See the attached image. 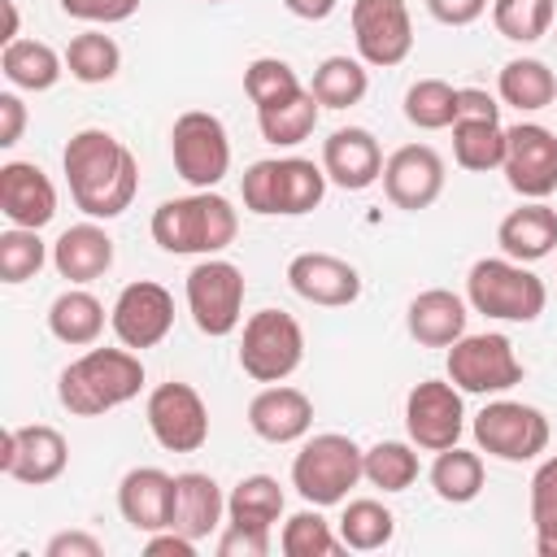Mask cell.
Returning <instances> with one entry per match:
<instances>
[{
	"instance_id": "obj_1",
	"label": "cell",
	"mask_w": 557,
	"mask_h": 557,
	"mask_svg": "<svg viewBox=\"0 0 557 557\" xmlns=\"http://www.w3.org/2000/svg\"><path fill=\"white\" fill-rule=\"evenodd\" d=\"M61 165H65L70 196L87 218H117V213L131 209V200L139 191L135 152L100 126H87V131L70 135V144L61 152Z\"/></svg>"
},
{
	"instance_id": "obj_2",
	"label": "cell",
	"mask_w": 557,
	"mask_h": 557,
	"mask_svg": "<svg viewBox=\"0 0 557 557\" xmlns=\"http://www.w3.org/2000/svg\"><path fill=\"white\" fill-rule=\"evenodd\" d=\"M144 387V361L135 348H91L78 361H70L57 379V400L74 418H100L126 400H135Z\"/></svg>"
},
{
	"instance_id": "obj_3",
	"label": "cell",
	"mask_w": 557,
	"mask_h": 557,
	"mask_svg": "<svg viewBox=\"0 0 557 557\" xmlns=\"http://www.w3.org/2000/svg\"><path fill=\"white\" fill-rule=\"evenodd\" d=\"M235 231H239V213L213 187L196 191V196L161 200L152 209V239L165 252H178V257H191V252L196 257H213V252L235 244Z\"/></svg>"
},
{
	"instance_id": "obj_4",
	"label": "cell",
	"mask_w": 557,
	"mask_h": 557,
	"mask_svg": "<svg viewBox=\"0 0 557 557\" xmlns=\"http://www.w3.org/2000/svg\"><path fill=\"white\" fill-rule=\"evenodd\" d=\"M326 170L305 161V157H270V161H252L244 170V183H239V196H244V209L248 213H261V218H300V213H313L326 196Z\"/></svg>"
},
{
	"instance_id": "obj_5",
	"label": "cell",
	"mask_w": 557,
	"mask_h": 557,
	"mask_svg": "<svg viewBox=\"0 0 557 557\" xmlns=\"http://www.w3.org/2000/svg\"><path fill=\"white\" fill-rule=\"evenodd\" d=\"M466 300L474 313L500 318V322H535L548 305L544 278L531 274L513 257H483L466 274Z\"/></svg>"
},
{
	"instance_id": "obj_6",
	"label": "cell",
	"mask_w": 557,
	"mask_h": 557,
	"mask_svg": "<svg viewBox=\"0 0 557 557\" xmlns=\"http://www.w3.org/2000/svg\"><path fill=\"white\" fill-rule=\"evenodd\" d=\"M361 461H366V453L348 435H339V431L313 435V440L300 444V453L292 461V487L309 505H318V509L339 505V500H348V492L357 487V479H366V466Z\"/></svg>"
},
{
	"instance_id": "obj_7",
	"label": "cell",
	"mask_w": 557,
	"mask_h": 557,
	"mask_svg": "<svg viewBox=\"0 0 557 557\" xmlns=\"http://www.w3.org/2000/svg\"><path fill=\"white\" fill-rule=\"evenodd\" d=\"M305 361V331L283 309H261L244 322L239 335V370L257 383H283Z\"/></svg>"
},
{
	"instance_id": "obj_8",
	"label": "cell",
	"mask_w": 557,
	"mask_h": 557,
	"mask_svg": "<svg viewBox=\"0 0 557 557\" xmlns=\"http://www.w3.org/2000/svg\"><path fill=\"white\" fill-rule=\"evenodd\" d=\"M170 157H174L178 178H187L196 191L218 187L231 170V135H226L222 117L205 113V109L178 113L174 131H170Z\"/></svg>"
},
{
	"instance_id": "obj_9",
	"label": "cell",
	"mask_w": 557,
	"mask_h": 557,
	"mask_svg": "<svg viewBox=\"0 0 557 557\" xmlns=\"http://www.w3.org/2000/svg\"><path fill=\"white\" fill-rule=\"evenodd\" d=\"M187 309H191V322L200 326V335H209V339L231 335L244 318V270L222 257L196 261L187 270Z\"/></svg>"
},
{
	"instance_id": "obj_10",
	"label": "cell",
	"mask_w": 557,
	"mask_h": 557,
	"mask_svg": "<svg viewBox=\"0 0 557 557\" xmlns=\"http://www.w3.org/2000/svg\"><path fill=\"white\" fill-rule=\"evenodd\" d=\"M448 379L470 396H492L522 383V361L500 331L461 335L448 348Z\"/></svg>"
},
{
	"instance_id": "obj_11",
	"label": "cell",
	"mask_w": 557,
	"mask_h": 557,
	"mask_svg": "<svg viewBox=\"0 0 557 557\" xmlns=\"http://www.w3.org/2000/svg\"><path fill=\"white\" fill-rule=\"evenodd\" d=\"M474 444L500 461H531L548 448V418L522 400H492L474 413Z\"/></svg>"
},
{
	"instance_id": "obj_12",
	"label": "cell",
	"mask_w": 557,
	"mask_h": 557,
	"mask_svg": "<svg viewBox=\"0 0 557 557\" xmlns=\"http://www.w3.org/2000/svg\"><path fill=\"white\" fill-rule=\"evenodd\" d=\"M405 431L413 448L426 453H444L461 440L466 431V405H461V387L448 379H422L413 383V392L405 396Z\"/></svg>"
},
{
	"instance_id": "obj_13",
	"label": "cell",
	"mask_w": 557,
	"mask_h": 557,
	"mask_svg": "<svg viewBox=\"0 0 557 557\" xmlns=\"http://www.w3.org/2000/svg\"><path fill=\"white\" fill-rule=\"evenodd\" d=\"M144 418H148L152 440L165 453H196L209 440V409H205V400L191 383H178V379L157 383L148 392Z\"/></svg>"
},
{
	"instance_id": "obj_14",
	"label": "cell",
	"mask_w": 557,
	"mask_h": 557,
	"mask_svg": "<svg viewBox=\"0 0 557 557\" xmlns=\"http://www.w3.org/2000/svg\"><path fill=\"white\" fill-rule=\"evenodd\" d=\"M109 326L135 352L157 348L174 326V296L152 278H135L117 292V300L109 309Z\"/></svg>"
},
{
	"instance_id": "obj_15",
	"label": "cell",
	"mask_w": 557,
	"mask_h": 557,
	"mask_svg": "<svg viewBox=\"0 0 557 557\" xmlns=\"http://www.w3.org/2000/svg\"><path fill=\"white\" fill-rule=\"evenodd\" d=\"M505 178L518 196L544 200L557 191V135L540 122H518L505 131Z\"/></svg>"
},
{
	"instance_id": "obj_16",
	"label": "cell",
	"mask_w": 557,
	"mask_h": 557,
	"mask_svg": "<svg viewBox=\"0 0 557 557\" xmlns=\"http://www.w3.org/2000/svg\"><path fill=\"white\" fill-rule=\"evenodd\" d=\"M352 39L366 65H400L413 52V22L405 0H352Z\"/></svg>"
},
{
	"instance_id": "obj_17",
	"label": "cell",
	"mask_w": 557,
	"mask_h": 557,
	"mask_svg": "<svg viewBox=\"0 0 557 557\" xmlns=\"http://www.w3.org/2000/svg\"><path fill=\"white\" fill-rule=\"evenodd\" d=\"M70 461V444L57 426H9L4 431V444H0V470L17 483H30V487H44L52 479H61Z\"/></svg>"
},
{
	"instance_id": "obj_18",
	"label": "cell",
	"mask_w": 557,
	"mask_h": 557,
	"mask_svg": "<svg viewBox=\"0 0 557 557\" xmlns=\"http://www.w3.org/2000/svg\"><path fill=\"white\" fill-rule=\"evenodd\" d=\"M383 191L396 209H431L444 191V161L431 144H405L383 161Z\"/></svg>"
},
{
	"instance_id": "obj_19",
	"label": "cell",
	"mask_w": 557,
	"mask_h": 557,
	"mask_svg": "<svg viewBox=\"0 0 557 557\" xmlns=\"http://www.w3.org/2000/svg\"><path fill=\"white\" fill-rule=\"evenodd\" d=\"M287 283L300 300L322 305V309H344L361 296V274L344 257L331 252H300L287 261Z\"/></svg>"
},
{
	"instance_id": "obj_20",
	"label": "cell",
	"mask_w": 557,
	"mask_h": 557,
	"mask_svg": "<svg viewBox=\"0 0 557 557\" xmlns=\"http://www.w3.org/2000/svg\"><path fill=\"white\" fill-rule=\"evenodd\" d=\"M0 213L9 226H48L57 218V187L35 161H4L0 165Z\"/></svg>"
},
{
	"instance_id": "obj_21",
	"label": "cell",
	"mask_w": 557,
	"mask_h": 557,
	"mask_svg": "<svg viewBox=\"0 0 557 557\" xmlns=\"http://www.w3.org/2000/svg\"><path fill=\"white\" fill-rule=\"evenodd\" d=\"M248 426L265 444H296L313 426V400L300 387L270 383L248 400Z\"/></svg>"
},
{
	"instance_id": "obj_22",
	"label": "cell",
	"mask_w": 557,
	"mask_h": 557,
	"mask_svg": "<svg viewBox=\"0 0 557 557\" xmlns=\"http://www.w3.org/2000/svg\"><path fill=\"white\" fill-rule=\"evenodd\" d=\"M322 170L344 191H366L374 178H383V148L366 126H339L322 144Z\"/></svg>"
},
{
	"instance_id": "obj_23",
	"label": "cell",
	"mask_w": 557,
	"mask_h": 557,
	"mask_svg": "<svg viewBox=\"0 0 557 557\" xmlns=\"http://www.w3.org/2000/svg\"><path fill=\"white\" fill-rule=\"evenodd\" d=\"M170 505H174V474H165L157 466H135V470L122 474L117 509L135 531H144V535L165 531L170 527Z\"/></svg>"
},
{
	"instance_id": "obj_24",
	"label": "cell",
	"mask_w": 557,
	"mask_h": 557,
	"mask_svg": "<svg viewBox=\"0 0 557 557\" xmlns=\"http://www.w3.org/2000/svg\"><path fill=\"white\" fill-rule=\"evenodd\" d=\"M222 513H226V496L209 474H200V470L174 474V505H170L174 531H183L200 544L222 527Z\"/></svg>"
},
{
	"instance_id": "obj_25",
	"label": "cell",
	"mask_w": 557,
	"mask_h": 557,
	"mask_svg": "<svg viewBox=\"0 0 557 557\" xmlns=\"http://www.w3.org/2000/svg\"><path fill=\"white\" fill-rule=\"evenodd\" d=\"M466 300L448 287H431V292H418L409 300V313H405V326L409 335L422 344V348H453L461 335H466Z\"/></svg>"
},
{
	"instance_id": "obj_26",
	"label": "cell",
	"mask_w": 557,
	"mask_h": 557,
	"mask_svg": "<svg viewBox=\"0 0 557 557\" xmlns=\"http://www.w3.org/2000/svg\"><path fill=\"white\" fill-rule=\"evenodd\" d=\"M52 265L70 283H91V278L109 274V265H113V239H109V231L96 226V222L65 226L57 235V244H52Z\"/></svg>"
},
{
	"instance_id": "obj_27",
	"label": "cell",
	"mask_w": 557,
	"mask_h": 557,
	"mask_svg": "<svg viewBox=\"0 0 557 557\" xmlns=\"http://www.w3.org/2000/svg\"><path fill=\"white\" fill-rule=\"evenodd\" d=\"M496 244L505 257H513L522 265L548 257L557 248V209H548L544 200H531V205L505 213L496 226Z\"/></svg>"
},
{
	"instance_id": "obj_28",
	"label": "cell",
	"mask_w": 557,
	"mask_h": 557,
	"mask_svg": "<svg viewBox=\"0 0 557 557\" xmlns=\"http://www.w3.org/2000/svg\"><path fill=\"white\" fill-rule=\"evenodd\" d=\"M0 70L22 91H48L65 74V57H57V48H48L44 39H13L0 52Z\"/></svg>"
},
{
	"instance_id": "obj_29",
	"label": "cell",
	"mask_w": 557,
	"mask_h": 557,
	"mask_svg": "<svg viewBox=\"0 0 557 557\" xmlns=\"http://www.w3.org/2000/svg\"><path fill=\"white\" fill-rule=\"evenodd\" d=\"M48 331H52L61 344H70V348H87V344H96L100 331H104V305H100L91 292L70 287V292H61V296L48 305Z\"/></svg>"
},
{
	"instance_id": "obj_30",
	"label": "cell",
	"mask_w": 557,
	"mask_h": 557,
	"mask_svg": "<svg viewBox=\"0 0 557 557\" xmlns=\"http://www.w3.org/2000/svg\"><path fill=\"white\" fill-rule=\"evenodd\" d=\"M496 91H500L505 104H513L522 113H535V109L557 100V74L535 57H513V61L500 65Z\"/></svg>"
},
{
	"instance_id": "obj_31",
	"label": "cell",
	"mask_w": 557,
	"mask_h": 557,
	"mask_svg": "<svg viewBox=\"0 0 557 557\" xmlns=\"http://www.w3.org/2000/svg\"><path fill=\"white\" fill-rule=\"evenodd\" d=\"M318 100H313V91L305 87L300 96H292V100H283V104H270V109H257V126H261V139L265 144H274V148H296V144H305L309 135H313V126H318Z\"/></svg>"
},
{
	"instance_id": "obj_32",
	"label": "cell",
	"mask_w": 557,
	"mask_h": 557,
	"mask_svg": "<svg viewBox=\"0 0 557 557\" xmlns=\"http://www.w3.org/2000/svg\"><path fill=\"white\" fill-rule=\"evenodd\" d=\"M453 157L461 170H496L505 165V126L487 117H457L453 122Z\"/></svg>"
},
{
	"instance_id": "obj_33",
	"label": "cell",
	"mask_w": 557,
	"mask_h": 557,
	"mask_svg": "<svg viewBox=\"0 0 557 557\" xmlns=\"http://www.w3.org/2000/svg\"><path fill=\"white\" fill-rule=\"evenodd\" d=\"M309 91L322 109H348V104H361V96L370 91V74H366V61H352V57H326L313 78H309Z\"/></svg>"
},
{
	"instance_id": "obj_34",
	"label": "cell",
	"mask_w": 557,
	"mask_h": 557,
	"mask_svg": "<svg viewBox=\"0 0 557 557\" xmlns=\"http://www.w3.org/2000/svg\"><path fill=\"white\" fill-rule=\"evenodd\" d=\"M431 487L440 500L448 505H470L479 492H483V457L470 453V448H444L435 453V466H431Z\"/></svg>"
},
{
	"instance_id": "obj_35",
	"label": "cell",
	"mask_w": 557,
	"mask_h": 557,
	"mask_svg": "<svg viewBox=\"0 0 557 557\" xmlns=\"http://www.w3.org/2000/svg\"><path fill=\"white\" fill-rule=\"evenodd\" d=\"M226 518L239 527H261L270 531L283 518V487L270 474H248L235 483V492L226 496Z\"/></svg>"
},
{
	"instance_id": "obj_36",
	"label": "cell",
	"mask_w": 557,
	"mask_h": 557,
	"mask_svg": "<svg viewBox=\"0 0 557 557\" xmlns=\"http://www.w3.org/2000/svg\"><path fill=\"white\" fill-rule=\"evenodd\" d=\"M392 535H396V518H392L387 505L366 500V496L344 505V518H339V540H344V548L374 553V548L392 544Z\"/></svg>"
},
{
	"instance_id": "obj_37",
	"label": "cell",
	"mask_w": 557,
	"mask_h": 557,
	"mask_svg": "<svg viewBox=\"0 0 557 557\" xmlns=\"http://www.w3.org/2000/svg\"><path fill=\"white\" fill-rule=\"evenodd\" d=\"M117 65H122V48L104 30H83L65 48V70L78 83H109L117 74Z\"/></svg>"
},
{
	"instance_id": "obj_38",
	"label": "cell",
	"mask_w": 557,
	"mask_h": 557,
	"mask_svg": "<svg viewBox=\"0 0 557 557\" xmlns=\"http://www.w3.org/2000/svg\"><path fill=\"white\" fill-rule=\"evenodd\" d=\"M405 117L418 131H444L457 122V87L444 78H418L405 91Z\"/></svg>"
},
{
	"instance_id": "obj_39",
	"label": "cell",
	"mask_w": 557,
	"mask_h": 557,
	"mask_svg": "<svg viewBox=\"0 0 557 557\" xmlns=\"http://www.w3.org/2000/svg\"><path fill=\"white\" fill-rule=\"evenodd\" d=\"M244 91H248V100H252L257 109H270V104H283V100L300 96L305 87H300L296 70H292L283 57H257V61H248V70H244Z\"/></svg>"
},
{
	"instance_id": "obj_40",
	"label": "cell",
	"mask_w": 557,
	"mask_h": 557,
	"mask_svg": "<svg viewBox=\"0 0 557 557\" xmlns=\"http://www.w3.org/2000/svg\"><path fill=\"white\" fill-rule=\"evenodd\" d=\"M366 479L383 492H405L413 479H418V453L413 444H400V440H379L374 448H366Z\"/></svg>"
},
{
	"instance_id": "obj_41",
	"label": "cell",
	"mask_w": 557,
	"mask_h": 557,
	"mask_svg": "<svg viewBox=\"0 0 557 557\" xmlns=\"http://www.w3.org/2000/svg\"><path fill=\"white\" fill-rule=\"evenodd\" d=\"M278 544H283L287 557H331V553L344 548V540L331 531V522L318 513V505L292 513V518L283 522V540H278Z\"/></svg>"
},
{
	"instance_id": "obj_42",
	"label": "cell",
	"mask_w": 557,
	"mask_h": 557,
	"mask_svg": "<svg viewBox=\"0 0 557 557\" xmlns=\"http://www.w3.org/2000/svg\"><path fill=\"white\" fill-rule=\"evenodd\" d=\"M492 22L513 44H535L553 26V0H492Z\"/></svg>"
},
{
	"instance_id": "obj_43",
	"label": "cell",
	"mask_w": 557,
	"mask_h": 557,
	"mask_svg": "<svg viewBox=\"0 0 557 557\" xmlns=\"http://www.w3.org/2000/svg\"><path fill=\"white\" fill-rule=\"evenodd\" d=\"M44 261H48V248H44L39 231H30V226H9V231L0 235V278H4V283H26V278H35V274L44 270Z\"/></svg>"
},
{
	"instance_id": "obj_44",
	"label": "cell",
	"mask_w": 557,
	"mask_h": 557,
	"mask_svg": "<svg viewBox=\"0 0 557 557\" xmlns=\"http://www.w3.org/2000/svg\"><path fill=\"white\" fill-rule=\"evenodd\" d=\"M531 522L540 531H557V457L540 461L531 474Z\"/></svg>"
},
{
	"instance_id": "obj_45",
	"label": "cell",
	"mask_w": 557,
	"mask_h": 557,
	"mask_svg": "<svg viewBox=\"0 0 557 557\" xmlns=\"http://www.w3.org/2000/svg\"><path fill=\"white\" fill-rule=\"evenodd\" d=\"M135 9H139V0H61V13H65V17H78V22H96V26H109V22H126Z\"/></svg>"
},
{
	"instance_id": "obj_46",
	"label": "cell",
	"mask_w": 557,
	"mask_h": 557,
	"mask_svg": "<svg viewBox=\"0 0 557 557\" xmlns=\"http://www.w3.org/2000/svg\"><path fill=\"white\" fill-rule=\"evenodd\" d=\"M265 553H270V531L261 527L226 522V531L218 535V557H265Z\"/></svg>"
},
{
	"instance_id": "obj_47",
	"label": "cell",
	"mask_w": 557,
	"mask_h": 557,
	"mask_svg": "<svg viewBox=\"0 0 557 557\" xmlns=\"http://www.w3.org/2000/svg\"><path fill=\"white\" fill-rule=\"evenodd\" d=\"M44 557H104V544L87 531H61V535L48 540Z\"/></svg>"
},
{
	"instance_id": "obj_48",
	"label": "cell",
	"mask_w": 557,
	"mask_h": 557,
	"mask_svg": "<svg viewBox=\"0 0 557 557\" xmlns=\"http://www.w3.org/2000/svg\"><path fill=\"white\" fill-rule=\"evenodd\" d=\"M426 9H431V17L444 22V26H470V22L483 17L487 0H426Z\"/></svg>"
},
{
	"instance_id": "obj_49",
	"label": "cell",
	"mask_w": 557,
	"mask_h": 557,
	"mask_svg": "<svg viewBox=\"0 0 557 557\" xmlns=\"http://www.w3.org/2000/svg\"><path fill=\"white\" fill-rule=\"evenodd\" d=\"M144 553L148 557H196V540L183 535V531H174V527H165V531H152L148 535Z\"/></svg>"
},
{
	"instance_id": "obj_50",
	"label": "cell",
	"mask_w": 557,
	"mask_h": 557,
	"mask_svg": "<svg viewBox=\"0 0 557 557\" xmlns=\"http://www.w3.org/2000/svg\"><path fill=\"white\" fill-rule=\"evenodd\" d=\"M22 131H26V104L13 91H4L0 96V148H13Z\"/></svg>"
},
{
	"instance_id": "obj_51",
	"label": "cell",
	"mask_w": 557,
	"mask_h": 557,
	"mask_svg": "<svg viewBox=\"0 0 557 557\" xmlns=\"http://www.w3.org/2000/svg\"><path fill=\"white\" fill-rule=\"evenodd\" d=\"M457 117H487L500 122V104L483 87H457Z\"/></svg>"
},
{
	"instance_id": "obj_52",
	"label": "cell",
	"mask_w": 557,
	"mask_h": 557,
	"mask_svg": "<svg viewBox=\"0 0 557 557\" xmlns=\"http://www.w3.org/2000/svg\"><path fill=\"white\" fill-rule=\"evenodd\" d=\"M283 4H287V13H296L305 22H326L339 0H283Z\"/></svg>"
},
{
	"instance_id": "obj_53",
	"label": "cell",
	"mask_w": 557,
	"mask_h": 557,
	"mask_svg": "<svg viewBox=\"0 0 557 557\" xmlns=\"http://www.w3.org/2000/svg\"><path fill=\"white\" fill-rule=\"evenodd\" d=\"M13 39H17V4L4 0V44H13Z\"/></svg>"
},
{
	"instance_id": "obj_54",
	"label": "cell",
	"mask_w": 557,
	"mask_h": 557,
	"mask_svg": "<svg viewBox=\"0 0 557 557\" xmlns=\"http://www.w3.org/2000/svg\"><path fill=\"white\" fill-rule=\"evenodd\" d=\"M535 553L540 557H557V531H540L535 535Z\"/></svg>"
},
{
	"instance_id": "obj_55",
	"label": "cell",
	"mask_w": 557,
	"mask_h": 557,
	"mask_svg": "<svg viewBox=\"0 0 557 557\" xmlns=\"http://www.w3.org/2000/svg\"><path fill=\"white\" fill-rule=\"evenodd\" d=\"M209 4H222V0H209Z\"/></svg>"
}]
</instances>
